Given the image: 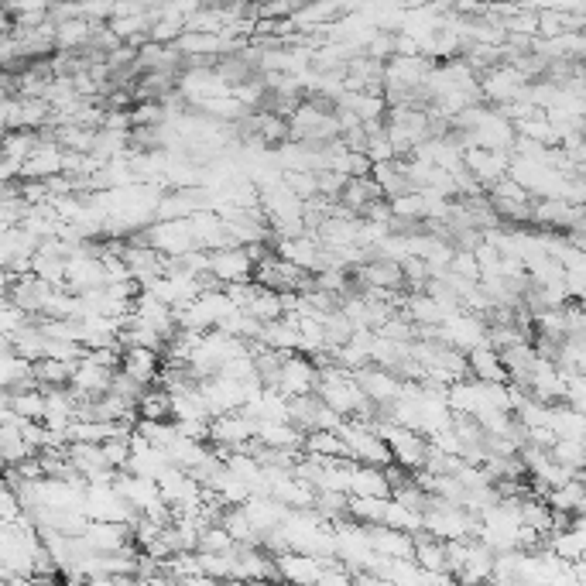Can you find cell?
<instances>
[{
  "label": "cell",
  "instance_id": "cell-1",
  "mask_svg": "<svg viewBox=\"0 0 586 586\" xmlns=\"http://www.w3.org/2000/svg\"><path fill=\"white\" fill-rule=\"evenodd\" d=\"M477 528L480 518L460 508V504H446L432 497L429 508H425V532L439 542H470L477 539Z\"/></svg>",
  "mask_w": 586,
  "mask_h": 586
},
{
  "label": "cell",
  "instance_id": "cell-2",
  "mask_svg": "<svg viewBox=\"0 0 586 586\" xmlns=\"http://www.w3.org/2000/svg\"><path fill=\"white\" fill-rule=\"evenodd\" d=\"M343 443H347V453H350V463H360V467H391L395 463V453H391V446L384 443L381 436H377L374 429H367V425L360 422H347L340 429Z\"/></svg>",
  "mask_w": 586,
  "mask_h": 586
},
{
  "label": "cell",
  "instance_id": "cell-3",
  "mask_svg": "<svg viewBox=\"0 0 586 586\" xmlns=\"http://www.w3.org/2000/svg\"><path fill=\"white\" fill-rule=\"evenodd\" d=\"M439 340L460 353H473L480 347H491V323L473 316V312H467V309H460L439 326Z\"/></svg>",
  "mask_w": 586,
  "mask_h": 586
},
{
  "label": "cell",
  "instance_id": "cell-4",
  "mask_svg": "<svg viewBox=\"0 0 586 586\" xmlns=\"http://www.w3.org/2000/svg\"><path fill=\"white\" fill-rule=\"evenodd\" d=\"M528 86H532V79H528L518 66H511V62H504V66L480 76V96H484L487 103H494V107H511V103L525 100Z\"/></svg>",
  "mask_w": 586,
  "mask_h": 586
},
{
  "label": "cell",
  "instance_id": "cell-5",
  "mask_svg": "<svg viewBox=\"0 0 586 586\" xmlns=\"http://www.w3.org/2000/svg\"><path fill=\"white\" fill-rule=\"evenodd\" d=\"M141 240L148 247H155L162 258L175 261V258H186V254L199 251L196 240H192L189 220H155L148 230L141 234Z\"/></svg>",
  "mask_w": 586,
  "mask_h": 586
},
{
  "label": "cell",
  "instance_id": "cell-6",
  "mask_svg": "<svg viewBox=\"0 0 586 586\" xmlns=\"http://www.w3.org/2000/svg\"><path fill=\"white\" fill-rule=\"evenodd\" d=\"M319 388V367L312 364V357H302V353H288L282 374H278L275 391L292 401V398H305V395H316Z\"/></svg>",
  "mask_w": 586,
  "mask_h": 586
},
{
  "label": "cell",
  "instance_id": "cell-7",
  "mask_svg": "<svg viewBox=\"0 0 586 586\" xmlns=\"http://www.w3.org/2000/svg\"><path fill=\"white\" fill-rule=\"evenodd\" d=\"M254 271H258V264L251 261V254H247L244 247H223V251L210 254V275L223 288L254 282Z\"/></svg>",
  "mask_w": 586,
  "mask_h": 586
},
{
  "label": "cell",
  "instance_id": "cell-8",
  "mask_svg": "<svg viewBox=\"0 0 586 586\" xmlns=\"http://www.w3.org/2000/svg\"><path fill=\"white\" fill-rule=\"evenodd\" d=\"M275 254L295 268H302L305 275H319V271L329 268L326 261V247L319 244L316 237H292V240H275Z\"/></svg>",
  "mask_w": 586,
  "mask_h": 586
},
{
  "label": "cell",
  "instance_id": "cell-9",
  "mask_svg": "<svg viewBox=\"0 0 586 586\" xmlns=\"http://www.w3.org/2000/svg\"><path fill=\"white\" fill-rule=\"evenodd\" d=\"M83 539L96 556H120V552H127V549H138V545H134V528L114 525V521H90Z\"/></svg>",
  "mask_w": 586,
  "mask_h": 586
},
{
  "label": "cell",
  "instance_id": "cell-10",
  "mask_svg": "<svg viewBox=\"0 0 586 586\" xmlns=\"http://www.w3.org/2000/svg\"><path fill=\"white\" fill-rule=\"evenodd\" d=\"M38 141H42V134L35 131H7L4 134V151H0V175H4V182H18L24 165H28L31 151L38 148Z\"/></svg>",
  "mask_w": 586,
  "mask_h": 586
},
{
  "label": "cell",
  "instance_id": "cell-11",
  "mask_svg": "<svg viewBox=\"0 0 586 586\" xmlns=\"http://www.w3.org/2000/svg\"><path fill=\"white\" fill-rule=\"evenodd\" d=\"M357 384L364 388V395L377 408H391L395 401L405 395V381L395 371H384V367H364L357 374Z\"/></svg>",
  "mask_w": 586,
  "mask_h": 586
},
{
  "label": "cell",
  "instance_id": "cell-12",
  "mask_svg": "<svg viewBox=\"0 0 586 586\" xmlns=\"http://www.w3.org/2000/svg\"><path fill=\"white\" fill-rule=\"evenodd\" d=\"M62 172H66V151L55 141L42 138L38 148L31 151L28 165H24L21 182H52V179H59Z\"/></svg>",
  "mask_w": 586,
  "mask_h": 586
},
{
  "label": "cell",
  "instance_id": "cell-13",
  "mask_svg": "<svg viewBox=\"0 0 586 586\" xmlns=\"http://www.w3.org/2000/svg\"><path fill=\"white\" fill-rule=\"evenodd\" d=\"M467 172L480 182L487 192H491L497 182L508 179L511 172V155L504 151H484V148H470L467 151Z\"/></svg>",
  "mask_w": 586,
  "mask_h": 586
},
{
  "label": "cell",
  "instance_id": "cell-14",
  "mask_svg": "<svg viewBox=\"0 0 586 586\" xmlns=\"http://www.w3.org/2000/svg\"><path fill=\"white\" fill-rule=\"evenodd\" d=\"M323 563H326V559L305 556V552H285V556L275 559L278 576H282L285 586H319Z\"/></svg>",
  "mask_w": 586,
  "mask_h": 586
},
{
  "label": "cell",
  "instance_id": "cell-15",
  "mask_svg": "<svg viewBox=\"0 0 586 586\" xmlns=\"http://www.w3.org/2000/svg\"><path fill=\"white\" fill-rule=\"evenodd\" d=\"M120 371L131 374L134 381L144 384V388H155L158 381H162V371H165V357L158 350H124V364H120Z\"/></svg>",
  "mask_w": 586,
  "mask_h": 586
},
{
  "label": "cell",
  "instance_id": "cell-16",
  "mask_svg": "<svg viewBox=\"0 0 586 586\" xmlns=\"http://www.w3.org/2000/svg\"><path fill=\"white\" fill-rule=\"evenodd\" d=\"M38 251H42V240L24 227H11V230H4V237H0V258H4V268H11V264H18V261H35Z\"/></svg>",
  "mask_w": 586,
  "mask_h": 586
},
{
  "label": "cell",
  "instance_id": "cell-17",
  "mask_svg": "<svg viewBox=\"0 0 586 586\" xmlns=\"http://www.w3.org/2000/svg\"><path fill=\"white\" fill-rule=\"evenodd\" d=\"M0 384H4V391L38 388L35 364H31V360H24V357H18V353L7 347V343H4V357H0Z\"/></svg>",
  "mask_w": 586,
  "mask_h": 586
},
{
  "label": "cell",
  "instance_id": "cell-18",
  "mask_svg": "<svg viewBox=\"0 0 586 586\" xmlns=\"http://www.w3.org/2000/svg\"><path fill=\"white\" fill-rule=\"evenodd\" d=\"M258 443L278 453H302L305 432L295 429L292 422H258Z\"/></svg>",
  "mask_w": 586,
  "mask_h": 586
},
{
  "label": "cell",
  "instance_id": "cell-19",
  "mask_svg": "<svg viewBox=\"0 0 586 586\" xmlns=\"http://www.w3.org/2000/svg\"><path fill=\"white\" fill-rule=\"evenodd\" d=\"M371 545L381 559H401V563L415 559V535L395 532V528H384V525L371 528Z\"/></svg>",
  "mask_w": 586,
  "mask_h": 586
},
{
  "label": "cell",
  "instance_id": "cell-20",
  "mask_svg": "<svg viewBox=\"0 0 586 586\" xmlns=\"http://www.w3.org/2000/svg\"><path fill=\"white\" fill-rule=\"evenodd\" d=\"M467 360H470V377H473V381H480V384H511L508 367H504L501 353H497L494 347L473 350V353H467Z\"/></svg>",
  "mask_w": 586,
  "mask_h": 586
},
{
  "label": "cell",
  "instance_id": "cell-21",
  "mask_svg": "<svg viewBox=\"0 0 586 586\" xmlns=\"http://www.w3.org/2000/svg\"><path fill=\"white\" fill-rule=\"evenodd\" d=\"M391 484L384 477V470L377 467H360L353 463L350 467V497H377V501H391Z\"/></svg>",
  "mask_w": 586,
  "mask_h": 586
},
{
  "label": "cell",
  "instance_id": "cell-22",
  "mask_svg": "<svg viewBox=\"0 0 586 586\" xmlns=\"http://www.w3.org/2000/svg\"><path fill=\"white\" fill-rule=\"evenodd\" d=\"M415 566H419L422 573H432V576L449 573V552H446V542L432 539L429 532L415 535Z\"/></svg>",
  "mask_w": 586,
  "mask_h": 586
},
{
  "label": "cell",
  "instance_id": "cell-23",
  "mask_svg": "<svg viewBox=\"0 0 586 586\" xmlns=\"http://www.w3.org/2000/svg\"><path fill=\"white\" fill-rule=\"evenodd\" d=\"M4 408H11L14 415H21L24 422H42L48 398L42 388H28V391H4Z\"/></svg>",
  "mask_w": 586,
  "mask_h": 586
},
{
  "label": "cell",
  "instance_id": "cell-24",
  "mask_svg": "<svg viewBox=\"0 0 586 586\" xmlns=\"http://www.w3.org/2000/svg\"><path fill=\"white\" fill-rule=\"evenodd\" d=\"M213 456L216 453H213L210 443H196V439H186V436H182L179 443L168 449V460H172V467L189 470V473H196L199 467H206Z\"/></svg>",
  "mask_w": 586,
  "mask_h": 586
},
{
  "label": "cell",
  "instance_id": "cell-25",
  "mask_svg": "<svg viewBox=\"0 0 586 586\" xmlns=\"http://www.w3.org/2000/svg\"><path fill=\"white\" fill-rule=\"evenodd\" d=\"M83 364V360H79ZM79 364H69V360H38L35 364V381L42 391H59V388H69L72 377H76V367Z\"/></svg>",
  "mask_w": 586,
  "mask_h": 586
},
{
  "label": "cell",
  "instance_id": "cell-26",
  "mask_svg": "<svg viewBox=\"0 0 586 586\" xmlns=\"http://www.w3.org/2000/svg\"><path fill=\"white\" fill-rule=\"evenodd\" d=\"M305 456H319V460H350L347 443L340 432H309L302 446Z\"/></svg>",
  "mask_w": 586,
  "mask_h": 586
},
{
  "label": "cell",
  "instance_id": "cell-27",
  "mask_svg": "<svg viewBox=\"0 0 586 586\" xmlns=\"http://www.w3.org/2000/svg\"><path fill=\"white\" fill-rule=\"evenodd\" d=\"M549 456L563 470L573 473V477H583L586 473V439H559Z\"/></svg>",
  "mask_w": 586,
  "mask_h": 586
},
{
  "label": "cell",
  "instance_id": "cell-28",
  "mask_svg": "<svg viewBox=\"0 0 586 586\" xmlns=\"http://www.w3.org/2000/svg\"><path fill=\"white\" fill-rule=\"evenodd\" d=\"M138 415L144 422H172V395L155 384V388L144 391V398L138 401Z\"/></svg>",
  "mask_w": 586,
  "mask_h": 586
},
{
  "label": "cell",
  "instance_id": "cell-29",
  "mask_svg": "<svg viewBox=\"0 0 586 586\" xmlns=\"http://www.w3.org/2000/svg\"><path fill=\"white\" fill-rule=\"evenodd\" d=\"M384 528H395V532H405V535H422L425 532V515L422 511L405 508V504H398V501H388Z\"/></svg>",
  "mask_w": 586,
  "mask_h": 586
},
{
  "label": "cell",
  "instance_id": "cell-30",
  "mask_svg": "<svg viewBox=\"0 0 586 586\" xmlns=\"http://www.w3.org/2000/svg\"><path fill=\"white\" fill-rule=\"evenodd\" d=\"M384 515H388V501H377V497H350V521L364 528H377L384 525Z\"/></svg>",
  "mask_w": 586,
  "mask_h": 586
},
{
  "label": "cell",
  "instance_id": "cell-31",
  "mask_svg": "<svg viewBox=\"0 0 586 586\" xmlns=\"http://www.w3.org/2000/svg\"><path fill=\"white\" fill-rule=\"evenodd\" d=\"M251 312L254 319H258L261 326H268V323H278V319H285V299L278 292H268V288H261L258 285V299L251 302Z\"/></svg>",
  "mask_w": 586,
  "mask_h": 586
},
{
  "label": "cell",
  "instance_id": "cell-32",
  "mask_svg": "<svg viewBox=\"0 0 586 586\" xmlns=\"http://www.w3.org/2000/svg\"><path fill=\"white\" fill-rule=\"evenodd\" d=\"M138 436L148 439V443L155 449H165V453L182 439L179 436V425H175V422H144V419L138 422Z\"/></svg>",
  "mask_w": 586,
  "mask_h": 586
},
{
  "label": "cell",
  "instance_id": "cell-33",
  "mask_svg": "<svg viewBox=\"0 0 586 586\" xmlns=\"http://www.w3.org/2000/svg\"><path fill=\"white\" fill-rule=\"evenodd\" d=\"M31 323H35V316H28L21 305L4 299V309H0V333H4V340H14V336L24 333Z\"/></svg>",
  "mask_w": 586,
  "mask_h": 586
},
{
  "label": "cell",
  "instance_id": "cell-34",
  "mask_svg": "<svg viewBox=\"0 0 586 586\" xmlns=\"http://www.w3.org/2000/svg\"><path fill=\"white\" fill-rule=\"evenodd\" d=\"M199 552H213V556H230V552H237V542H234V535H230L223 525H210L203 532V539H199Z\"/></svg>",
  "mask_w": 586,
  "mask_h": 586
},
{
  "label": "cell",
  "instance_id": "cell-35",
  "mask_svg": "<svg viewBox=\"0 0 586 586\" xmlns=\"http://www.w3.org/2000/svg\"><path fill=\"white\" fill-rule=\"evenodd\" d=\"M285 186L302 203H312V199H319V172H285Z\"/></svg>",
  "mask_w": 586,
  "mask_h": 586
},
{
  "label": "cell",
  "instance_id": "cell-36",
  "mask_svg": "<svg viewBox=\"0 0 586 586\" xmlns=\"http://www.w3.org/2000/svg\"><path fill=\"white\" fill-rule=\"evenodd\" d=\"M319 586H357V573H350L340 559H326L323 576H319Z\"/></svg>",
  "mask_w": 586,
  "mask_h": 586
},
{
  "label": "cell",
  "instance_id": "cell-37",
  "mask_svg": "<svg viewBox=\"0 0 586 586\" xmlns=\"http://www.w3.org/2000/svg\"><path fill=\"white\" fill-rule=\"evenodd\" d=\"M186 586H227V583L213 580V576H192V580H186Z\"/></svg>",
  "mask_w": 586,
  "mask_h": 586
},
{
  "label": "cell",
  "instance_id": "cell-38",
  "mask_svg": "<svg viewBox=\"0 0 586 586\" xmlns=\"http://www.w3.org/2000/svg\"><path fill=\"white\" fill-rule=\"evenodd\" d=\"M4 586H35V580H28V576H4Z\"/></svg>",
  "mask_w": 586,
  "mask_h": 586
},
{
  "label": "cell",
  "instance_id": "cell-39",
  "mask_svg": "<svg viewBox=\"0 0 586 586\" xmlns=\"http://www.w3.org/2000/svg\"><path fill=\"white\" fill-rule=\"evenodd\" d=\"M580 305H583V309H586V295H583V299H580Z\"/></svg>",
  "mask_w": 586,
  "mask_h": 586
}]
</instances>
